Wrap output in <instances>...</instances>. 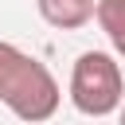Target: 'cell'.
Here are the masks:
<instances>
[{"mask_svg": "<svg viewBox=\"0 0 125 125\" xmlns=\"http://www.w3.org/2000/svg\"><path fill=\"white\" fill-rule=\"evenodd\" d=\"M59 102H62V90L47 70V62L0 39V105H8L20 121L39 125L59 113Z\"/></svg>", "mask_w": 125, "mask_h": 125, "instance_id": "cell-1", "label": "cell"}, {"mask_svg": "<svg viewBox=\"0 0 125 125\" xmlns=\"http://www.w3.org/2000/svg\"><path fill=\"white\" fill-rule=\"evenodd\" d=\"M70 105L82 117H109L125 102V74L117 55L109 51H82L70 66V86H66Z\"/></svg>", "mask_w": 125, "mask_h": 125, "instance_id": "cell-2", "label": "cell"}, {"mask_svg": "<svg viewBox=\"0 0 125 125\" xmlns=\"http://www.w3.org/2000/svg\"><path fill=\"white\" fill-rule=\"evenodd\" d=\"M94 4L98 0H35V12L59 31H78L94 20Z\"/></svg>", "mask_w": 125, "mask_h": 125, "instance_id": "cell-3", "label": "cell"}, {"mask_svg": "<svg viewBox=\"0 0 125 125\" xmlns=\"http://www.w3.org/2000/svg\"><path fill=\"white\" fill-rule=\"evenodd\" d=\"M94 20H98L102 35L109 39L113 55L125 59V0H98L94 4Z\"/></svg>", "mask_w": 125, "mask_h": 125, "instance_id": "cell-4", "label": "cell"}, {"mask_svg": "<svg viewBox=\"0 0 125 125\" xmlns=\"http://www.w3.org/2000/svg\"><path fill=\"white\" fill-rule=\"evenodd\" d=\"M117 125H125V102H121V109H117Z\"/></svg>", "mask_w": 125, "mask_h": 125, "instance_id": "cell-5", "label": "cell"}]
</instances>
